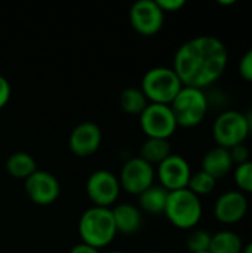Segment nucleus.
<instances>
[{
  "label": "nucleus",
  "instance_id": "nucleus-2",
  "mask_svg": "<svg viewBox=\"0 0 252 253\" xmlns=\"http://www.w3.org/2000/svg\"><path fill=\"white\" fill-rule=\"evenodd\" d=\"M79 234L82 243L95 249L110 245L117 234L111 211L97 206L88 209L79 221Z\"/></svg>",
  "mask_w": 252,
  "mask_h": 253
},
{
  "label": "nucleus",
  "instance_id": "nucleus-8",
  "mask_svg": "<svg viewBox=\"0 0 252 253\" xmlns=\"http://www.w3.org/2000/svg\"><path fill=\"white\" fill-rule=\"evenodd\" d=\"M129 21L134 30L143 36H153L160 31L165 13L156 0H140L129 10Z\"/></svg>",
  "mask_w": 252,
  "mask_h": 253
},
{
  "label": "nucleus",
  "instance_id": "nucleus-12",
  "mask_svg": "<svg viewBox=\"0 0 252 253\" xmlns=\"http://www.w3.org/2000/svg\"><path fill=\"white\" fill-rule=\"evenodd\" d=\"M190 176L192 169L189 162L178 154H171L157 166V178L160 181V185L168 191L187 188Z\"/></svg>",
  "mask_w": 252,
  "mask_h": 253
},
{
  "label": "nucleus",
  "instance_id": "nucleus-32",
  "mask_svg": "<svg viewBox=\"0 0 252 253\" xmlns=\"http://www.w3.org/2000/svg\"><path fill=\"white\" fill-rule=\"evenodd\" d=\"M242 253H252V242H250L247 246H244V251Z\"/></svg>",
  "mask_w": 252,
  "mask_h": 253
},
{
  "label": "nucleus",
  "instance_id": "nucleus-9",
  "mask_svg": "<svg viewBox=\"0 0 252 253\" xmlns=\"http://www.w3.org/2000/svg\"><path fill=\"white\" fill-rule=\"evenodd\" d=\"M154 181V168L144 162L140 157L131 159L125 163L120 172V188L129 194L140 196L147 188L153 185Z\"/></svg>",
  "mask_w": 252,
  "mask_h": 253
},
{
  "label": "nucleus",
  "instance_id": "nucleus-29",
  "mask_svg": "<svg viewBox=\"0 0 252 253\" xmlns=\"http://www.w3.org/2000/svg\"><path fill=\"white\" fill-rule=\"evenodd\" d=\"M70 253H100V252H98V249H95V248H92V246H88V245H85V243H80V245H76V246L71 249V252Z\"/></svg>",
  "mask_w": 252,
  "mask_h": 253
},
{
  "label": "nucleus",
  "instance_id": "nucleus-4",
  "mask_svg": "<svg viewBox=\"0 0 252 253\" xmlns=\"http://www.w3.org/2000/svg\"><path fill=\"white\" fill-rule=\"evenodd\" d=\"M183 89V83L177 73L168 67H156L149 70L141 83V90L151 104L171 105Z\"/></svg>",
  "mask_w": 252,
  "mask_h": 253
},
{
  "label": "nucleus",
  "instance_id": "nucleus-19",
  "mask_svg": "<svg viewBox=\"0 0 252 253\" xmlns=\"http://www.w3.org/2000/svg\"><path fill=\"white\" fill-rule=\"evenodd\" d=\"M171 144L168 139H157V138H147L140 150V159L147 162L149 165H160L171 156Z\"/></svg>",
  "mask_w": 252,
  "mask_h": 253
},
{
  "label": "nucleus",
  "instance_id": "nucleus-1",
  "mask_svg": "<svg viewBox=\"0 0 252 253\" xmlns=\"http://www.w3.org/2000/svg\"><path fill=\"white\" fill-rule=\"evenodd\" d=\"M229 52L215 36H198L183 43L174 56V71L183 86L205 89L226 71Z\"/></svg>",
  "mask_w": 252,
  "mask_h": 253
},
{
  "label": "nucleus",
  "instance_id": "nucleus-30",
  "mask_svg": "<svg viewBox=\"0 0 252 253\" xmlns=\"http://www.w3.org/2000/svg\"><path fill=\"white\" fill-rule=\"evenodd\" d=\"M244 114H245V120H247L248 133H250V136H252V108L251 110H248L247 113H244Z\"/></svg>",
  "mask_w": 252,
  "mask_h": 253
},
{
  "label": "nucleus",
  "instance_id": "nucleus-24",
  "mask_svg": "<svg viewBox=\"0 0 252 253\" xmlns=\"http://www.w3.org/2000/svg\"><path fill=\"white\" fill-rule=\"evenodd\" d=\"M211 236L208 231L205 230H193L187 240H186V246L190 253H203L209 251V245H211Z\"/></svg>",
  "mask_w": 252,
  "mask_h": 253
},
{
  "label": "nucleus",
  "instance_id": "nucleus-13",
  "mask_svg": "<svg viewBox=\"0 0 252 253\" xmlns=\"http://www.w3.org/2000/svg\"><path fill=\"white\" fill-rule=\"evenodd\" d=\"M61 193L58 179L45 170H36L25 179V194L28 199L40 206L52 205Z\"/></svg>",
  "mask_w": 252,
  "mask_h": 253
},
{
  "label": "nucleus",
  "instance_id": "nucleus-20",
  "mask_svg": "<svg viewBox=\"0 0 252 253\" xmlns=\"http://www.w3.org/2000/svg\"><path fill=\"white\" fill-rule=\"evenodd\" d=\"M6 170L10 176L18 179H27L37 170L36 160L28 153H13L6 162Z\"/></svg>",
  "mask_w": 252,
  "mask_h": 253
},
{
  "label": "nucleus",
  "instance_id": "nucleus-23",
  "mask_svg": "<svg viewBox=\"0 0 252 253\" xmlns=\"http://www.w3.org/2000/svg\"><path fill=\"white\" fill-rule=\"evenodd\" d=\"M232 172L238 191L244 193L245 196L252 194V160L235 166Z\"/></svg>",
  "mask_w": 252,
  "mask_h": 253
},
{
  "label": "nucleus",
  "instance_id": "nucleus-26",
  "mask_svg": "<svg viewBox=\"0 0 252 253\" xmlns=\"http://www.w3.org/2000/svg\"><path fill=\"white\" fill-rule=\"evenodd\" d=\"M229 153H230V157H232V162H233L235 166L242 165V163L251 160V159H250V156H251L250 148H248L245 144H239V145L232 147V148L229 150Z\"/></svg>",
  "mask_w": 252,
  "mask_h": 253
},
{
  "label": "nucleus",
  "instance_id": "nucleus-14",
  "mask_svg": "<svg viewBox=\"0 0 252 253\" xmlns=\"http://www.w3.org/2000/svg\"><path fill=\"white\" fill-rule=\"evenodd\" d=\"M101 130L95 123L85 122L76 126L70 135L68 145L77 157H88L98 151L101 145Z\"/></svg>",
  "mask_w": 252,
  "mask_h": 253
},
{
  "label": "nucleus",
  "instance_id": "nucleus-18",
  "mask_svg": "<svg viewBox=\"0 0 252 253\" xmlns=\"http://www.w3.org/2000/svg\"><path fill=\"white\" fill-rule=\"evenodd\" d=\"M169 191L162 185H151L144 193L140 194V206L144 212L150 215H159L165 212Z\"/></svg>",
  "mask_w": 252,
  "mask_h": 253
},
{
  "label": "nucleus",
  "instance_id": "nucleus-7",
  "mask_svg": "<svg viewBox=\"0 0 252 253\" xmlns=\"http://www.w3.org/2000/svg\"><path fill=\"white\" fill-rule=\"evenodd\" d=\"M140 125L147 138L157 139H169L178 127L171 107L162 104H149L140 114Z\"/></svg>",
  "mask_w": 252,
  "mask_h": 253
},
{
  "label": "nucleus",
  "instance_id": "nucleus-5",
  "mask_svg": "<svg viewBox=\"0 0 252 253\" xmlns=\"http://www.w3.org/2000/svg\"><path fill=\"white\" fill-rule=\"evenodd\" d=\"M169 107L178 126L195 127L201 125L206 117L209 110V99L202 89L183 86Z\"/></svg>",
  "mask_w": 252,
  "mask_h": 253
},
{
  "label": "nucleus",
  "instance_id": "nucleus-33",
  "mask_svg": "<svg viewBox=\"0 0 252 253\" xmlns=\"http://www.w3.org/2000/svg\"><path fill=\"white\" fill-rule=\"evenodd\" d=\"M146 253H157V252H146Z\"/></svg>",
  "mask_w": 252,
  "mask_h": 253
},
{
  "label": "nucleus",
  "instance_id": "nucleus-35",
  "mask_svg": "<svg viewBox=\"0 0 252 253\" xmlns=\"http://www.w3.org/2000/svg\"><path fill=\"white\" fill-rule=\"evenodd\" d=\"M203 253H209V252H203Z\"/></svg>",
  "mask_w": 252,
  "mask_h": 253
},
{
  "label": "nucleus",
  "instance_id": "nucleus-10",
  "mask_svg": "<svg viewBox=\"0 0 252 253\" xmlns=\"http://www.w3.org/2000/svg\"><path fill=\"white\" fill-rule=\"evenodd\" d=\"M86 193L97 208H108L117 200L120 193V184L111 172L97 170L88 179Z\"/></svg>",
  "mask_w": 252,
  "mask_h": 253
},
{
  "label": "nucleus",
  "instance_id": "nucleus-17",
  "mask_svg": "<svg viewBox=\"0 0 252 253\" xmlns=\"http://www.w3.org/2000/svg\"><path fill=\"white\" fill-rule=\"evenodd\" d=\"M244 242L241 236L232 230H221L211 236L209 253H242Z\"/></svg>",
  "mask_w": 252,
  "mask_h": 253
},
{
  "label": "nucleus",
  "instance_id": "nucleus-22",
  "mask_svg": "<svg viewBox=\"0 0 252 253\" xmlns=\"http://www.w3.org/2000/svg\"><path fill=\"white\" fill-rule=\"evenodd\" d=\"M215 187H217V179H214L211 175H208L203 170H199V172L192 173L190 181H189V185H187V188L193 194H196L198 197L211 194L215 190Z\"/></svg>",
  "mask_w": 252,
  "mask_h": 253
},
{
  "label": "nucleus",
  "instance_id": "nucleus-25",
  "mask_svg": "<svg viewBox=\"0 0 252 253\" xmlns=\"http://www.w3.org/2000/svg\"><path fill=\"white\" fill-rule=\"evenodd\" d=\"M238 73L245 82L252 83V47H250L241 56L239 64H238Z\"/></svg>",
  "mask_w": 252,
  "mask_h": 253
},
{
  "label": "nucleus",
  "instance_id": "nucleus-31",
  "mask_svg": "<svg viewBox=\"0 0 252 253\" xmlns=\"http://www.w3.org/2000/svg\"><path fill=\"white\" fill-rule=\"evenodd\" d=\"M236 1L235 0H218V4H221V6H233Z\"/></svg>",
  "mask_w": 252,
  "mask_h": 253
},
{
  "label": "nucleus",
  "instance_id": "nucleus-34",
  "mask_svg": "<svg viewBox=\"0 0 252 253\" xmlns=\"http://www.w3.org/2000/svg\"><path fill=\"white\" fill-rule=\"evenodd\" d=\"M110 253H122V252H110Z\"/></svg>",
  "mask_w": 252,
  "mask_h": 253
},
{
  "label": "nucleus",
  "instance_id": "nucleus-15",
  "mask_svg": "<svg viewBox=\"0 0 252 253\" xmlns=\"http://www.w3.org/2000/svg\"><path fill=\"white\" fill-rule=\"evenodd\" d=\"M233 162L229 150L221 147H214L202 159V170L211 175L214 179H223L233 170Z\"/></svg>",
  "mask_w": 252,
  "mask_h": 253
},
{
  "label": "nucleus",
  "instance_id": "nucleus-28",
  "mask_svg": "<svg viewBox=\"0 0 252 253\" xmlns=\"http://www.w3.org/2000/svg\"><path fill=\"white\" fill-rule=\"evenodd\" d=\"M9 98H10V84L3 76H0V110L7 104Z\"/></svg>",
  "mask_w": 252,
  "mask_h": 253
},
{
  "label": "nucleus",
  "instance_id": "nucleus-16",
  "mask_svg": "<svg viewBox=\"0 0 252 253\" xmlns=\"http://www.w3.org/2000/svg\"><path fill=\"white\" fill-rule=\"evenodd\" d=\"M111 213H113V219H114L117 233L134 234L141 228L143 216H141L140 209H137L135 206L122 203V205H117L111 211Z\"/></svg>",
  "mask_w": 252,
  "mask_h": 253
},
{
  "label": "nucleus",
  "instance_id": "nucleus-21",
  "mask_svg": "<svg viewBox=\"0 0 252 253\" xmlns=\"http://www.w3.org/2000/svg\"><path fill=\"white\" fill-rule=\"evenodd\" d=\"M149 105V101L141 89L129 87L120 93V107L129 114H141Z\"/></svg>",
  "mask_w": 252,
  "mask_h": 253
},
{
  "label": "nucleus",
  "instance_id": "nucleus-3",
  "mask_svg": "<svg viewBox=\"0 0 252 253\" xmlns=\"http://www.w3.org/2000/svg\"><path fill=\"white\" fill-rule=\"evenodd\" d=\"M169 222L180 230L195 228L203 213L201 197L193 194L189 188L169 191L165 212Z\"/></svg>",
  "mask_w": 252,
  "mask_h": 253
},
{
  "label": "nucleus",
  "instance_id": "nucleus-11",
  "mask_svg": "<svg viewBox=\"0 0 252 253\" xmlns=\"http://www.w3.org/2000/svg\"><path fill=\"white\" fill-rule=\"evenodd\" d=\"M248 197L238 191L229 190L218 196L214 203V216L224 225H233L241 222L248 213Z\"/></svg>",
  "mask_w": 252,
  "mask_h": 253
},
{
  "label": "nucleus",
  "instance_id": "nucleus-27",
  "mask_svg": "<svg viewBox=\"0 0 252 253\" xmlns=\"http://www.w3.org/2000/svg\"><path fill=\"white\" fill-rule=\"evenodd\" d=\"M156 3L159 4V7L165 12H177L181 7L186 6L184 0H156Z\"/></svg>",
  "mask_w": 252,
  "mask_h": 253
},
{
  "label": "nucleus",
  "instance_id": "nucleus-6",
  "mask_svg": "<svg viewBox=\"0 0 252 253\" xmlns=\"http://www.w3.org/2000/svg\"><path fill=\"white\" fill-rule=\"evenodd\" d=\"M248 136L245 114L238 110L223 111L212 125V138L217 147L230 150L235 145L245 144Z\"/></svg>",
  "mask_w": 252,
  "mask_h": 253
}]
</instances>
